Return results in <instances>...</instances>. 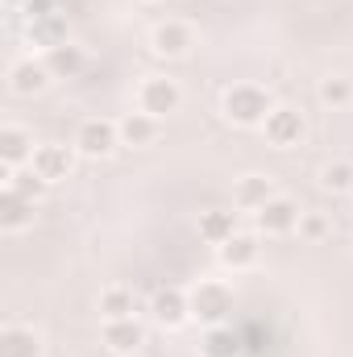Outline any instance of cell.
Returning a JSON list of instances; mask_svg holds the SVG:
<instances>
[{"label":"cell","instance_id":"12","mask_svg":"<svg viewBox=\"0 0 353 357\" xmlns=\"http://www.w3.org/2000/svg\"><path fill=\"white\" fill-rule=\"evenodd\" d=\"M42 63H46V71H50L54 79H75V75L84 71L88 54H84V46H75V42H59V46L46 50Z\"/></svg>","mask_w":353,"mask_h":357},{"label":"cell","instance_id":"9","mask_svg":"<svg viewBox=\"0 0 353 357\" xmlns=\"http://www.w3.org/2000/svg\"><path fill=\"white\" fill-rule=\"evenodd\" d=\"M33 137L25 133V129H17V125H8V129H0V162H4V171H21V167H29L33 162Z\"/></svg>","mask_w":353,"mask_h":357},{"label":"cell","instance_id":"19","mask_svg":"<svg viewBox=\"0 0 353 357\" xmlns=\"http://www.w3.org/2000/svg\"><path fill=\"white\" fill-rule=\"evenodd\" d=\"M29 225H33V204L21 199V195H13V191H4L0 195V229L4 233H21Z\"/></svg>","mask_w":353,"mask_h":357},{"label":"cell","instance_id":"16","mask_svg":"<svg viewBox=\"0 0 353 357\" xmlns=\"http://www.w3.org/2000/svg\"><path fill=\"white\" fill-rule=\"evenodd\" d=\"M270 199H274V191H270V178H262V175H241L237 187H233V204L241 212H258Z\"/></svg>","mask_w":353,"mask_h":357},{"label":"cell","instance_id":"11","mask_svg":"<svg viewBox=\"0 0 353 357\" xmlns=\"http://www.w3.org/2000/svg\"><path fill=\"white\" fill-rule=\"evenodd\" d=\"M150 46H154V54H163V59H183V54L195 46V38H191V29H187L183 21H163V25L150 33Z\"/></svg>","mask_w":353,"mask_h":357},{"label":"cell","instance_id":"24","mask_svg":"<svg viewBox=\"0 0 353 357\" xmlns=\"http://www.w3.org/2000/svg\"><path fill=\"white\" fill-rule=\"evenodd\" d=\"M320 183L329 191H353V162H329L320 171Z\"/></svg>","mask_w":353,"mask_h":357},{"label":"cell","instance_id":"4","mask_svg":"<svg viewBox=\"0 0 353 357\" xmlns=\"http://www.w3.org/2000/svg\"><path fill=\"white\" fill-rule=\"evenodd\" d=\"M121 146V129L112 121H84L75 133V154L84 158H108Z\"/></svg>","mask_w":353,"mask_h":357},{"label":"cell","instance_id":"14","mask_svg":"<svg viewBox=\"0 0 353 357\" xmlns=\"http://www.w3.org/2000/svg\"><path fill=\"white\" fill-rule=\"evenodd\" d=\"M258 254H262V245H258V237H254V233H233V237L220 245V262H225L229 270L258 266Z\"/></svg>","mask_w":353,"mask_h":357},{"label":"cell","instance_id":"6","mask_svg":"<svg viewBox=\"0 0 353 357\" xmlns=\"http://www.w3.org/2000/svg\"><path fill=\"white\" fill-rule=\"evenodd\" d=\"M258 216V229H262L266 237H287V233H295L299 229V204L295 199H287V195H274L266 208H258L254 212Z\"/></svg>","mask_w":353,"mask_h":357},{"label":"cell","instance_id":"7","mask_svg":"<svg viewBox=\"0 0 353 357\" xmlns=\"http://www.w3.org/2000/svg\"><path fill=\"white\" fill-rule=\"evenodd\" d=\"M262 133L274 150H291L303 142V116L295 108H270V116L262 121Z\"/></svg>","mask_w":353,"mask_h":357},{"label":"cell","instance_id":"10","mask_svg":"<svg viewBox=\"0 0 353 357\" xmlns=\"http://www.w3.org/2000/svg\"><path fill=\"white\" fill-rule=\"evenodd\" d=\"M29 167L46 178V183H59V178L71 175V167H75V150H71V146H38Z\"/></svg>","mask_w":353,"mask_h":357},{"label":"cell","instance_id":"13","mask_svg":"<svg viewBox=\"0 0 353 357\" xmlns=\"http://www.w3.org/2000/svg\"><path fill=\"white\" fill-rule=\"evenodd\" d=\"M54 75L46 71V63H33V59H21L13 71H8V88L13 96H38V91H46Z\"/></svg>","mask_w":353,"mask_h":357},{"label":"cell","instance_id":"23","mask_svg":"<svg viewBox=\"0 0 353 357\" xmlns=\"http://www.w3.org/2000/svg\"><path fill=\"white\" fill-rule=\"evenodd\" d=\"M350 100H353V84H350V79L333 75V79H324V84H320V104H329V108H345Z\"/></svg>","mask_w":353,"mask_h":357},{"label":"cell","instance_id":"20","mask_svg":"<svg viewBox=\"0 0 353 357\" xmlns=\"http://www.w3.org/2000/svg\"><path fill=\"white\" fill-rule=\"evenodd\" d=\"M46 187H50V183H46V178L38 175L33 167H21V171H8V183H4V191H13V195H21V199H29V204H38Z\"/></svg>","mask_w":353,"mask_h":357},{"label":"cell","instance_id":"17","mask_svg":"<svg viewBox=\"0 0 353 357\" xmlns=\"http://www.w3.org/2000/svg\"><path fill=\"white\" fill-rule=\"evenodd\" d=\"M233 233H237V216H233V212H225V208H208V212H200V237H204L208 245L220 250Z\"/></svg>","mask_w":353,"mask_h":357},{"label":"cell","instance_id":"8","mask_svg":"<svg viewBox=\"0 0 353 357\" xmlns=\"http://www.w3.org/2000/svg\"><path fill=\"white\" fill-rule=\"evenodd\" d=\"M104 345L112 349V354H121V357H129V354H137L142 345H146V328L133 320V316H125V320H104Z\"/></svg>","mask_w":353,"mask_h":357},{"label":"cell","instance_id":"22","mask_svg":"<svg viewBox=\"0 0 353 357\" xmlns=\"http://www.w3.org/2000/svg\"><path fill=\"white\" fill-rule=\"evenodd\" d=\"M204 357H237L241 354V337L233 333V328H225V324H216V328H208V337H204Z\"/></svg>","mask_w":353,"mask_h":357},{"label":"cell","instance_id":"3","mask_svg":"<svg viewBox=\"0 0 353 357\" xmlns=\"http://www.w3.org/2000/svg\"><path fill=\"white\" fill-rule=\"evenodd\" d=\"M179 104H183V91H179L175 79H163V75L142 79V88H137V112H146L154 121H167L171 112H179Z\"/></svg>","mask_w":353,"mask_h":357},{"label":"cell","instance_id":"25","mask_svg":"<svg viewBox=\"0 0 353 357\" xmlns=\"http://www.w3.org/2000/svg\"><path fill=\"white\" fill-rule=\"evenodd\" d=\"M324 233H329V220H324V216H316V212H303V216H299V237L320 241Z\"/></svg>","mask_w":353,"mask_h":357},{"label":"cell","instance_id":"18","mask_svg":"<svg viewBox=\"0 0 353 357\" xmlns=\"http://www.w3.org/2000/svg\"><path fill=\"white\" fill-rule=\"evenodd\" d=\"M0 357H42V337L33 328H4L0 333Z\"/></svg>","mask_w":353,"mask_h":357},{"label":"cell","instance_id":"5","mask_svg":"<svg viewBox=\"0 0 353 357\" xmlns=\"http://www.w3.org/2000/svg\"><path fill=\"white\" fill-rule=\"evenodd\" d=\"M150 316H154L158 328H183V324L191 320V295H183L179 287H163V291H154V299H150Z\"/></svg>","mask_w":353,"mask_h":357},{"label":"cell","instance_id":"21","mask_svg":"<svg viewBox=\"0 0 353 357\" xmlns=\"http://www.w3.org/2000/svg\"><path fill=\"white\" fill-rule=\"evenodd\" d=\"M133 307H137V299H133L129 287H108V291H100V312H104V320H125V316H133Z\"/></svg>","mask_w":353,"mask_h":357},{"label":"cell","instance_id":"1","mask_svg":"<svg viewBox=\"0 0 353 357\" xmlns=\"http://www.w3.org/2000/svg\"><path fill=\"white\" fill-rule=\"evenodd\" d=\"M270 91L258 88V84H233V88L225 91V116L233 121V125H241V129H254V125H262L266 116H270Z\"/></svg>","mask_w":353,"mask_h":357},{"label":"cell","instance_id":"2","mask_svg":"<svg viewBox=\"0 0 353 357\" xmlns=\"http://www.w3.org/2000/svg\"><path fill=\"white\" fill-rule=\"evenodd\" d=\"M233 303H237V299H233V287H229V282L204 278V282L191 291V320L216 328V324H225V320L233 316Z\"/></svg>","mask_w":353,"mask_h":357},{"label":"cell","instance_id":"15","mask_svg":"<svg viewBox=\"0 0 353 357\" xmlns=\"http://www.w3.org/2000/svg\"><path fill=\"white\" fill-rule=\"evenodd\" d=\"M117 129H121V146H150V142L158 137L163 121H154V116H146V112H125V116L117 121Z\"/></svg>","mask_w":353,"mask_h":357}]
</instances>
